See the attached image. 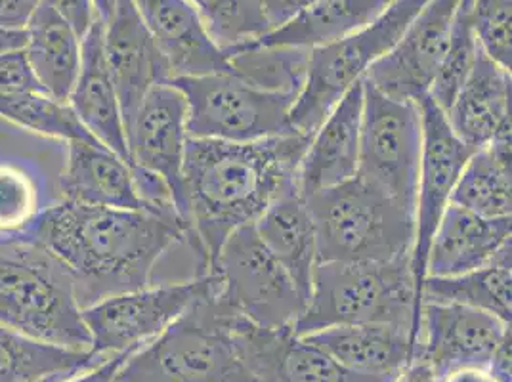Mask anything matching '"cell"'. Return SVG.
Returning <instances> with one entry per match:
<instances>
[{"mask_svg": "<svg viewBox=\"0 0 512 382\" xmlns=\"http://www.w3.org/2000/svg\"><path fill=\"white\" fill-rule=\"evenodd\" d=\"M23 92L46 94L43 86L39 85L31 65L27 62L25 50L0 54V94H23Z\"/></svg>", "mask_w": 512, "mask_h": 382, "instance_id": "36", "label": "cell"}, {"mask_svg": "<svg viewBox=\"0 0 512 382\" xmlns=\"http://www.w3.org/2000/svg\"><path fill=\"white\" fill-rule=\"evenodd\" d=\"M213 276L193 281L144 287L106 298L81 310L92 337L90 352L107 358L132 346L146 344L180 318L193 302L213 289Z\"/></svg>", "mask_w": 512, "mask_h": 382, "instance_id": "11", "label": "cell"}, {"mask_svg": "<svg viewBox=\"0 0 512 382\" xmlns=\"http://www.w3.org/2000/svg\"><path fill=\"white\" fill-rule=\"evenodd\" d=\"M362 115L363 81H358L310 138L297 176V188L304 199L356 178Z\"/></svg>", "mask_w": 512, "mask_h": 382, "instance_id": "19", "label": "cell"}, {"mask_svg": "<svg viewBox=\"0 0 512 382\" xmlns=\"http://www.w3.org/2000/svg\"><path fill=\"white\" fill-rule=\"evenodd\" d=\"M106 360L23 337L0 323V382H37L60 373H83Z\"/></svg>", "mask_w": 512, "mask_h": 382, "instance_id": "30", "label": "cell"}, {"mask_svg": "<svg viewBox=\"0 0 512 382\" xmlns=\"http://www.w3.org/2000/svg\"><path fill=\"white\" fill-rule=\"evenodd\" d=\"M511 247V218H482L449 203L432 235L427 276L453 277L478 270Z\"/></svg>", "mask_w": 512, "mask_h": 382, "instance_id": "21", "label": "cell"}, {"mask_svg": "<svg viewBox=\"0 0 512 382\" xmlns=\"http://www.w3.org/2000/svg\"><path fill=\"white\" fill-rule=\"evenodd\" d=\"M255 230L266 249L291 276L306 304L318 266V239L312 214L299 188L279 195L256 220Z\"/></svg>", "mask_w": 512, "mask_h": 382, "instance_id": "26", "label": "cell"}, {"mask_svg": "<svg viewBox=\"0 0 512 382\" xmlns=\"http://www.w3.org/2000/svg\"><path fill=\"white\" fill-rule=\"evenodd\" d=\"M0 117L35 134L64 140L100 144L77 119L69 104H62L41 92L0 94Z\"/></svg>", "mask_w": 512, "mask_h": 382, "instance_id": "31", "label": "cell"}, {"mask_svg": "<svg viewBox=\"0 0 512 382\" xmlns=\"http://www.w3.org/2000/svg\"><path fill=\"white\" fill-rule=\"evenodd\" d=\"M461 0H428L400 41L369 67L365 81L384 96L419 102L427 96L448 50L451 25Z\"/></svg>", "mask_w": 512, "mask_h": 382, "instance_id": "13", "label": "cell"}, {"mask_svg": "<svg viewBox=\"0 0 512 382\" xmlns=\"http://www.w3.org/2000/svg\"><path fill=\"white\" fill-rule=\"evenodd\" d=\"M421 300L411 272V256L390 262H318L310 298L295 335L337 325H406L419 339Z\"/></svg>", "mask_w": 512, "mask_h": 382, "instance_id": "5", "label": "cell"}, {"mask_svg": "<svg viewBox=\"0 0 512 382\" xmlns=\"http://www.w3.org/2000/svg\"><path fill=\"white\" fill-rule=\"evenodd\" d=\"M22 235L64 264L81 310L150 287L159 258L188 241L174 207L109 209L65 199L37 214Z\"/></svg>", "mask_w": 512, "mask_h": 382, "instance_id": "1", "label": "cell"}, {"mask_svg": "<svg viewBox=\"0 0 512 382\" xmlns=\"http://www.w3.org/2000/svg\"><path fill=\"white\" fill-rule=\"evenodd\" d=\"M171 83L186 98L190 138L247 144L295 132L289 115L299 92L224 73L176 77Z\"/></svg>", "mask_w": 512, "mask_h": 382, "instance_id": "8", "label": "cell"}, {"mask_svg": "<svg viewBox=\"0 0 512 382\" xmlns=\"http://www.w3.org/2000/svg\"><path fill=\"white\" fill-rule=\"evenodd\" d=\"M491 373L501 382H512L511 375V335H507L497 346L490 360Z\"/></svg>", "mask_w": 512, "mask_h": 382, "instance_id": "41", "label": "cell"}, {"mask_svg": "<svg viewBox=\"0 0 512 382\" xmlns=\"http://www.w3.org/2000/svg\"><path fill=\"white\" fill-rule=\"evenodd\" d=\"M436 382H501L490 371V367H459L440 375Z\"/></svg>", "mask_w": 512, "mask_h": 382, "instance_id": "40", "label": "cell"}, {"mask_svg": "<svg viewBox=\"0 0 512 382\" xmlns=\"http://www.w3.org/2000/svg\"><path fill=\"white\" fill-rule=\"evenodd\" d=\"M444 115L453 134L472 149L511 132V69L478 48L465 85Z\"/></svg>", "mask_w": 512, "mask_h": 382, "instance_id": "22", "label": "cell"}, {"mask_svg": "<svg viewBox=\"0 0 512 382\" xmlns=\"http://www.w3.org/2000/svg\"><path fill=\"white\" fill-rule=\"evenodd\" d=\"M511 323L461 304H421L415 358L432 365L436 375L459 367H488Z\"/></svg>", "mask_w": 512, "mask_h": 382, "instance_id": "15", "label": "cell"}, {"mask_svg": "<svg viewBox=\"0 0 512 382\" xmlns=\"http://www.w3.org/2000/svg\"><path fill=\"white\" fill-rule=\"evenodd\" d=\"M104 23L107 65L127 127L151 88L172 79L171 67L132 0H117Z\"/></svg>", "mask_w": 512, "mask_h": 382, "instance_id": "17", "label": "cell"}, {"mask_svg": "<svg viewBox=\"0 0 512 382\" xmlns=\"http://www.w3.org/2000/svg\"><path fill=\"white\" fill-rule=\"evenodd\" d=\"M237 318L214 297L213 283L209 293L128 358L115 382H256L235 335Z\"/></svg>", "mask_w": 512, "mask_h": 382, "instance_id": "3", "label": "cell"}, {"mask_svg": "<svg viewBox=\"0 0 512 382\" xmlns=\"http://www.w3.org/2000/svg\"><path fill=\"white\" fill-rule=\"evenodd\" d=\"M224 50L272 29L264 0H188Z\"/></svg>", "mask_w": 512, "mask_h": 382, "instance_id": "33", "label": "cell"}, {"mask_svg": "<svg viewBox=\"0 0 512 382\" xmlns=\"http://www.w3.org/2000/svg\"><path fill=\"white\" fill-rule=\"evenodd\" d=\"M235 335L256 382H390L342 367L293 329H264L239 316Z\"/></svg>", "mask_w": 512, "mask_h": 382, "instance_id": "16", "label": "cell"}, {"mask_svg": "<svg viewBox=\"0 0 512 382\" xmlns=\"http://www.w3.org/2000/svg\"><path fill=\"white\" fill-rule=\"evenodd\" d=\"M144 346V344H140ZM140 346H132L127 348L123 352H117V354H111L107 356L106 360L96 363L94 367L86 369L83 373H77L69 379H65L62 382H115L117 381V375L121 371V367L127 363L128 358L140 348Z\"/></svg>", "mask_w": 512, "mask_h": 382, "instance_id": "38", "label": "cell"}, {"mask_svg": "<svg viewBox=\"0 0 512 382\" xmlns=\"http://www.w3.org/2000/svg\"><path fill=\"white\" fill-rule=\"evenodd\" d=\"M0 323L44 344L92 348L64 264L22 234L0 241Z\"/></svg>", "mask_w": 512, "mask_h": 382, "instance_id": "4", "label": "cell"}, {"mask_svg": "<svg viewBox=\"0 0 512 382\" xmlns=\"http://www.w3.org/2000/svg\"><path fill=\"white\" fill-rule=\"evenodd\" d=\"M69 377H73L71 373H60V375H50V377H46V379H41V381L37 382H62L65 379H69Z\"/></svg>", "mask_w": 512, "mask_h": 382, "instance_id": "46", "label": "cell"}, {"mask_svg": "<svg viewBox=\"0 0 512 382\" xmlns=\"http://www.w3.org/2000/svg\"><path fill=\"white\" fill-rule=\"evenodd\" d=\"M310 2H314V0H283V2H279L278 8L268 16L272 27L285 22L287 18H291L295 12H299L300 8H304Z\"/></svg>", "mask_w": 512, "mask_h": 382, "instance_id": "43", "label": "cell"}, {"mask_svg": "<svg viewBox=\"0 0 512 382\" xmlns=\"http://www.w3.org/2000/svg\"><path fill=\"white\" fill-rule=\"evenodd\" d=\"M128 165L159 176L171 190L180 214L184 195V159L188 134V106L184 94L169 83L151 88L125 127Z\"/></svg>", "mask_w": 512, "mask_h": 382, "instance_id": "14", "label": "cell"}, {"mask_svg": "<svg viewBox=\"0 0 512 382\" xmlns=\"http://www.w3.org/2000/svg\"><path fill=\"white\" fill-rule=\"evenodd\" d=\"M512 0H472V27L480 48L507 69L512 65Z\"/></svg>", "mask_w": 512, "mask_h": 382, "instance_id": "35", "label": "cell"}, {"mask_svg": "<svg viewBox=\"0 0 512 382\" xmlns=\"http://www.w3.org/2000/svg\"><path fill=\"white\" fill-rule=\"evenodd\" d=\"M39 4L41 0H0V29H27Z\"/></svg>", "mask_w": 512, "mask_h": 382, "instance_id": "39", "label": "cell"}, {"mask_svg": "<svg viewBox=\"0 0 512 382\" xmlns=\"http://www.w3.org/2000/svg\"><path fill=\"white\" fill-rule=\"evenodd\" d=\"M318 262H390L411 256L415 216L381 191L352 178L306 199Z\"/></svg>", "mask_w": 512, "mask_h": 382, "instance_id": "6", "label": "cell"}, {"mask_svg": "<svg viewBox=\"0 0 512 382\" xmlns=\"http://www.w3.org/2000/svg\"><path fill=\"white\" fill-rule=\"evenodd\" d=\"M394 0H314L270 31L224 48L228 58L268 48L314 50L375 22Z\"/></svg>", "mask_w": 512, "mask_h": 382, "instance_id": "20", "label": "cell"}, {"mask_svg": "<svg viewBox=\"0 0 512 382\" xmlns=\"http://www.w3.org/2000/svg\"><path fill=\"white\" fill-rule=\"evenodd\" d=\"M362 81V140L356 178L415 216L423 153L421 109L417 102L388 98Z\"/></svg>", "mask_w": 512, "mask_h": 382, "instance_id": "10", "label": "cell"}, {"mask_svg": "<svg viewBox=\"0 0 512 382\" xmlns=\"http://www.w3.org/2000/svg\"><path fill=\"white\" fill-rule=\"evenodd\" d=\"M302 339L320 346L342 367L384 381H394L415 358V339L406 325H337Z\"/></svg>", "mask_w": 512, "mask_h": 382, "instance_id": "23", "label": "cell"}, {"mask_svg": "<svg viewBox=\"0 0 512 382\" xmlns=\"http://www.w3.org/2000/svg\"><path fill=\"white\" fill-rule=\"evenodd\" d=\"M153 41L167 58L172 79L239 75L188 0H132Z\"/></svg>", "mask_w": 512, "mask_h": 382, "instance_id": "18", "label": "cell"}, {"mask_svg": "<svg viewBox=\"0 0 512 382\" xmlns=\"http://www.w3.org/2000/svg\"><path fill=\"white\" fill-rule=\"evenodd\" d=\"M60 190L65 201L90 207H150L142 201L127 161L102 144L69 142Z\"/></svg>", "mask_w": 512, "mask_h": 382, "instance_id": "25", "label": "cell"}, {"mask_svg": "<svg viewBox=\"0 0 512 382\" xmlns=\"http://www.w3.org/2000/svg\"><path fill=\"white\" fill-rule=\"evenodd\" d=\"M67 104L102 146L128 163L125 123L107 65L104 23L100 20H96L81 41V71Z\"/></svg>", "mask_w": 512, "mask_h": 382, "instance_id": "24", "label": "cell"}, {"mask_svg": "<svg viewBox=\"0 0 512 382\" xmlns=\"http://www.w3.org/2000/svg\"><path fill=\"white\" fill-rule=\"evenodd\" d=\"M308 144L310 136L299 132L247 144L188 140L180 218L197 260V276L211 274L235 230L255 226L279 195L297 188Z\"/></svg>", "mask_w": 512, "mask_h": 382, "instance_id": "2", "label": "cell"}, {"mask_svg": "<svg viewBox=\"0 0 512 382\" xmlns=\"http://www.w3.org/2000/svg\"><path fill=\"white\" fill-rule=\"evenodd\" d=\"M44 2H48L65 22L73 27V31L81 41L98 20L92 0H44Z\"/></svg>", "mask_w": 512, "mask_h": 382, "instance_id": "37", "label": "cell"}, {"mask_svg": "<svg viewBox=\"0 0 512 382\" xmlns=\"http://www.w3.org/2000/svg\"><path fill=\"white\" fill-rule=\"evenodd\" d=\"M27 44V31H8L0 29V54L23 50Z\"/></svg>", "mask_w": 512, "mask_h": 382, "instance_id": "44", "label": "cell"}, {"mask_svg": "<svg viewBox=\"0 0 512 382\" xmlns=\"http://www.w3.org/2000/svg\"><path fill=\"white\" fill-rule=\"evenodd\" d=\"M423 121V153L417 182L415 201V239L411 249V272L417 295L421 300V287L427 277V255L432 235L449 205L451 191L457 184L461 170L476 149L461 142L448 125L444 111L430 98L419 102Z\"/></svg>", "mask_w": 512, "mask_h": 382, "instance_id": "12", "label": "cell"}, {"mask_svg": "<svg viewBox=\"0 0 512 382\" xmlns=\"http://www.w3.org/2000/svg\"><path fill=\"white\" fill-rule=\"evenodd\" d=\"M279 2H283V0H264V8H266V14H268V16L278 8Z\"/></svg>", "mask_w": 512, "mask_h": 382, "instance_id": "47", "label": "cell"}, {"mask_svg": "<svg viewBox=\"0 0 512 382\" xmlns=\"http://www.w3.org/2000/svg\"><path fill=\"white\" fill-rule=\"evenodd\" d=\"M511 247L493 262L453 277H425L421 304H461L511 323Z\"/></svg>", "mask_w": 512, "mask_h": 382, "instance_id": "29", "label": "cell"}, {"mask_svg": "<svg viewBox=\"0 0 512 382\" xmlns=\"http://www.w3.org/2000/svg\"><path fill=\"white\" fill-rule=\"evenodd\" d=\"M92 2H94V8H96V14H98L100 22H106L107 18L111 16V12L115 10V4H117V0H92Z\"/></svg>", "mask_w": 512, "mask_h": 382, "instance_id": "45", "label": "cell"}, {"mask_svg": "<svg viewBox=\"0 0 512 382\" xmlns=\"http://www.w3.org/2000/svg\"><path fill=\"white\" fill-rule=\"evenodd\" d=\"M39 213L33 176L20 165L0 163V241L25 232Z\"/></svg>", "mask_w": 512, "mask_h": 382, "instance_id": "34", "label": "cell"}, {"mask_svg": "<svg viewBox=\"0 0 512 382\" xmlns=\"http://www.w3.org/2000/svg\"><path fill=\"white\" fill-rule=\"evenodd\" d=\"M438 375L432 365L423 358H413L406 369L392 382H436Z\"/></svg>", "mask_w": 512, "mask_h": 382, "instance_id": "42", "label": "cell"}, {"mask_svg": "<svg viewBox=\"0 0 512 382\" xmlns=\"http://www.w3.org/2000/svg\"><path fill=\"white\" fill-rule=\"evenodd\" d=\"M207 276L214 277V297L258 327L293 329L304 312L299 289L255 226H243L226 239Z\"/></svg>", "mask_w": 512, "mask_h": 382, "instance_id": "9", "label": "cell"}, {"mask_svg": "<svg viewBox=\"0 0 512 382\" xmlns=\"http://www.w3.org/2000/svg\"><path fill=\"white\" fill-rule=\"evenodd\" d=\"M427 2L394 0L367 27L337 43L308 50L304 81L289 115L293 130L312 138L342 96L400 41Z\"/></svg>", "mask_w": 512, "mask_h": 382, "instance_id": "7", "label": "cell"}, {"mask_svg": "<svg viewBox=\"0 0 512 382\" xmlns=\"http://www.w3.org/2000/svg\"><path fill=\"white\" fill-rule=\"evenodd\" d=\"M478 39L472 27V0H461L451 25L448 50L428 88V98L444 113L465 85L478 54Z\"/></svg>", "mask_w": 512, "mask_h": 382, "instance_id": "32", "label": "cell"}, {"mask_svg": "<svg viewBox=\"0 0 512 382\" xmlns=\"http://www.w3.org/2000/svg\"><path fill=\"white\" fill-rule=\"evenodd\" d=\"M25 31L23 50L39 85L50 98L67 104L81 71V39L44 0Z\"/></svg>", "mask_w": 512, "mask_h": 382, "instance_id": "27", "label": "cell"}, {"mask_svg": "<svg viewBox=\"0 0 512 382\" xmlns=\"http://www.w3.org/2000/svg\"><path fill=\"white\" fill-rule=\"evenodd\" d=\"M449 203L482 218H511V132L495 136L470 155Z\"/></svg>", "mask_w": 512, "mask_h": 382, "instance_id": "28", "label": "cell"}]
</instances>
